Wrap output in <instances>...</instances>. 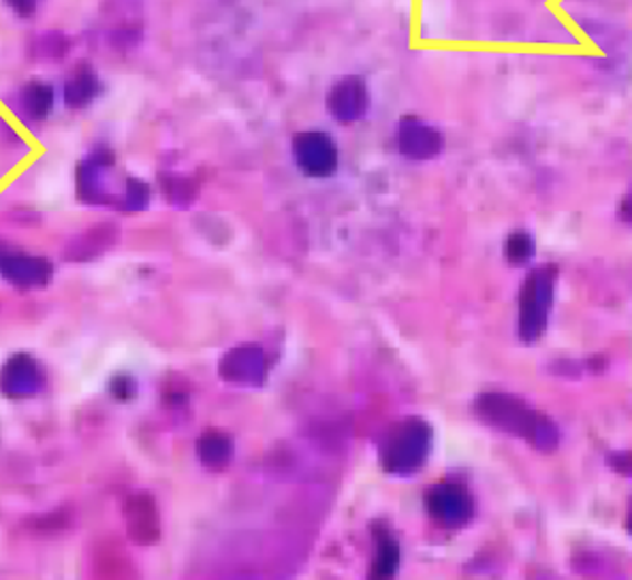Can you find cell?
Masks as SVG:
<instances>
[{
  "instance_id": "obj_5",
  "label": "cell",
  "mask_w": 632,
  "mask_h": 580,
  "mask_svg": "<svg viewBox=\"0 0 632 580\" xmlns=\"http://www.w3.org/2000/svg\"><path fill=\"white\" fill-rule=\"evenodd\" d=\"M297 167L310 178H329L338 169V148L327 133L308 130L293 139Z\"/></svg>"
},
{
  "instance_id": "obj_15",
  "label": "cell",
  "mask_w": 632,
  "mask_h": 580,
  "mask_svg": "<svg viewBox=\"0 0 632 580\" xmlns=\"http://www.w3.org/2000/svg\"><path fill=\"white\" fill-rule=\"evenodd\" d=\"M20 109L29 120H34V123L45 120L50 112L54 109L52 86L43 82H31L24 91L20 92Z\"/></svg>"
},
{
  "instance_id": "obj_16",
  "label": "cell",
  "mask_w": 632,
  "mask_h": 580,
  "mask_svg": "<svg viewBox=\"0 0 632 580\" xmlns=\"http://www.w3.org/2000/svg\"><path fill=\"white\" fill-rule=\"evenodd\" d=\"M375 540H377V557L372 566V577L391 579L400 568V545L396 538H391L387 529H377Z\"/></svg>"
},
{
  "instance_id": "obj_4",
  "label": "cell",
  "mask_w": 632,
  "mask_h": 580,
  "mask_svg": "<svg viewBox=\"0 0 632 580\" xmlns=\"http://www.w3.org/2000/svg\"><path fill=\"white\" fill-rule=\"evenodd\" d=\"M425 508L430 517L446 529H462L474 517L471 491L460 483H439L425 493Z\"/></svg>"
},
{
  "instance_id": "obj_1",
  "label": "cell",
  "mask_w": 632,
  "mask_h": 580,
  "mask_svg": "<svg viewBox=\"0 0 632 580\" xmlns=\"http://www.w3.org/2000/svg\"><path fill=\"white\" fill-rule=\"evenodd\" d=\"M474 414L487 428L522 437L540 453H554L560 446L558 425L515 396L483 393L474 401Z\"/></svg>"
},
{
  "instance_id": "obj_11",
  "label": "cell",
  "mask_w": 632,
  "mask_h": 580,
  "mask_svg": "<svg viewBox=\"0 0 632 580\" xmlns=\"http://www.w3.org/2000/svg\"><path fill=\"white\" fill-rule=\"evenodd\" d=\"M128 536L139 545H152L160 536L157 502L150 493H135L125 506Z\"/></svg>"
},
{
  "instance_id": "obj_14",
  "label": "cell",
  "mask_w": 632,
  "mask_h": 580,
  "mask_svg": "<svg viewBox=\"0 0 632 580\" xmlns=\"http://www.w3.org/2000/svg\"><path fill=\"white\" fill-rule=\"evenodd\" d=\"M118 231L114 226H98L82 238H77L66 250L69 261H91L96 259L101 252H105L109 245L116 242Z\"/></svg>"
},
{
  "instance_id": "obj_12",
  "label": "cell",
  "mask_w": 632,
  "mask_h": 580,
  "mask_svg": "<svg viewBox=\"0 0 632 580\" xmlns=\"http://www.w3.org/2000/svg\"><path fill=\"white\" fill-rule=\"evenodd\" d=\"M197 455L210 472H222L233 458V442L221 431H208L197 442Z\"/></svg>"
},
{
  "instance_id": "obj_9",
  "label": "cell",
  "mask_w": 632,
  "mask_h": 580,
  "mask_svg": "<svg viewBox=\"0 0 632 580\" xmlns=\"http://www.w3.org/2000/svg\"><path fill=\"white\" fill-rule=\"evenodd\" d=\"M370 94L366 82L357 75H347L334 84L327 94V109L329 114L343 124H352L361 120L368 112Z\"/></svg>"
},
{
  "instance_id": "obj_19",
  "label": "cell",
  "mask_w": 632,
  "mask_h": 580,
  "mask_svg": "<svg viewBox=\"0 0 632 580\" xmlns=\"http://www.w3.org/2000/svg\"><path fill=\"white\" fill-rule=\"evenodd\" d=\"M109 391H112L114 398L120 399V401H128V399L135 398L137 384H135V380H133L128 373H118V376L112 380Z\"/></svg>"
},
{
  "instance_id": "obj_3",
  "label": "cell",
  "mask_w": 632,
  "mask_h": 580,
  "mask_svg": "<svg viewBox=\"0 0 632 580\" xmlns=\"http://www.w3.org/2000/svg\"><path fill=\"white\" fill-rule=\"evenodd\" d=\"M556 265H540L524 280L519 293V337L524 344H535L545 334L556 297Z\"/></svg>"
},
{
  "instance_id": "obj_6",
  "label": "cell",
  "mask_w": 632,
  "mask_h": 580,
  "mask_svg": "<svg viewBox=\"0 0 632 580\" xmlns=\"http://www.w3.org/2000/svg\"><path fill=\"white\" fill-rule=\"evenodd\" d=\"M54 274L50 261L32 256L11 245L0 244V275L20 288L45 286Z\"/></svg>"
},
{
  "instance_id": "obj_22",
  "label": "cell",
  "mask_w": 632,
  "mask_h": 580,
  "mask_svg": "<svg viewBox=\"0 0 632 580\" xmlns=\"http://www.w3.org/2000/svg\"><path fill=\"white\" fill-rule=\"evenodd\" d=\"M4 2L13 9V13H18V15H22V18H29V15H32V13L36 11V7H39L41 0H4Z\"/></svg>"
},
{
  "instance_id": "obj_17",
  "label": "cell",
  "mask_w": 632,
  "mask_h": 580,
  "mask_svg": "<svg viewBox=\"0 0 632 580\" xmlns=\"http://www.w3.org/2000/svg\"><path fill=\"white\" fill-rule=\"evenodd\" d=\"M535 252H537V244H535L530 233L515 231L508 235L505 244V256L513 267L528 265L535 259Z\"/></svg>"
},
{
  "instance_id": "obj_18",
  "label": "cell",
  "mask_w": 632,
  "mask_h": 580,
  "mask_svg": "<svg viewBox=\"0 0 632 580\" xmlns=\"http://www.w3.org/2000/svg\"><path fill=\"white\" fill-rule=\"evenodd\" d=\"M148 203H150V188H148V183L130 178L127 182V188H125V197H123L120 205L128 212H139V210H146Z\"/></svg>"
},
{
  "instance_id": "obj_23",
  "label": "cell",
  "mask_w": 632,
  "mask_h": 580,
  "mask_svg": "<svg viewBox=\"0 0 632 580\" xmlns=\"http://www.w3.org/2000/svg\"><path fill=\"white\" fill-rule=\"evenodd\" d=\"M626 529H629V534L632 536V499L631 504H629V515H626Z\"/></svg>"
},
{
  "instance_id": "obj_10",
  "label": "cell",
  "mask_w": 632,
  "mask_h": 580,
  "mask_svg": "<svg viewBox=\"0 0 632 580\" xmlns=\"http://www.w3.org/2000/svg\"><path fill=\"white\" fill-rule=\"evenodd\" d=\"M398 146L411 160H430L443 152L444 137L434 126L409 116L398 128Z\"/></svg>"
},
{
  "instance_id": "obj_2",
  "label": "cell",
  "mask_w": 632,
  "mask_h": 580,
  "mask_svg": "<svg viewBox=\"0 0 632 580\" xmlns=\"http://www.w3.org/2000/svg\"><path fill=\"white\" fill-rule=\"evenodd\" d=\"M434 444V429L419 419L411 416L389 429L380 444V465L385 472L396 476H411L419 472L430 458Z\"/></svg>"
},
{
  "instance_id": "obj_21",
  "label": "cell",
  "mask_w": 632,
  "mask_h": 580,
  "mask_svg": "<svg viewBox=\"0 0 632 580\" xmlns=\"http://www.w3.org/2000/svg\"><path fill=\"white\" fill-rule=\"evenodd\" d=\"M607 465L622 474V476H632V451H613L607 455Z\"/></svg>"
},
{
  "instance_id": "obj_20",
  "label": "cell",
  "mask_w": 632,
  "mask_h": 580,
  "mask_svg": "<svg viewBox=\"0 0 632 580\" xmlns=\"http://www.w3.org/2000/svg\"><path fill=\"white\" fill-rule=\"evenodd\" d=\"M165 190H167L169 199L173 203H178V205H187L190 199L194 197V188H192V183L189 180H171V182L167 183Z\"/></svg>"
},
{
  "instance_id": "obj_13",
  "label": "cell",
  "mask_w": 632,
  "mask_h": 580,
  "mask_svg": "<svg viewBox=\"0 0 632 580\" xmlns=\"http://www.w3.org/2000/svg\"><path fill=\"white\" fill-rule=\"evenodd\" d=\"M101 80L96 77L95 71L88 66L75 71L66 84H64V103L71 109H84L88 107L96 96L101 94Z\"/></svg>"
},
{
  "instance_id": "obj_7",
  "label": "cell",
  "mask_w": 632,
  "mask_h": 580,
  "mask_svg": "<svg viewBox=\"0 0 632 580\" xmlns=\"http://www.w3.org/2000/svg\"><path fill=\"white\" fill-rule=\"evenodd\" d=\"M45 384V373L31 355H13L0 367V393L9 399L34 398Z\"/></svg>"
},
{
  "instance_id": "obj_8",
  "label": "cell",
  "mask_w": 632,
  "mask_h": 580,
  "mask_svg": "<svg viewBox=\"0 0 632 580\" xmlns=\"http://www.w3.org/2000/svg\"><path fill=\"white\" fill-rule=\"evenodd\" d=\"M219 373L224 382L261 387L267 378V355L259 346H238L222 357Z\"/></svg>"
}]
</instances>
